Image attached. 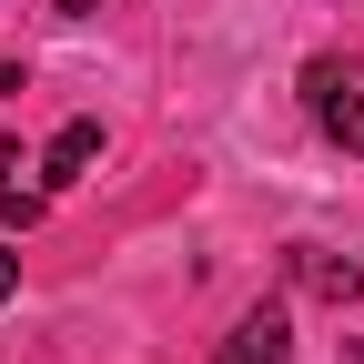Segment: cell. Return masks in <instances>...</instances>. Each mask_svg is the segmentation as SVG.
I'll return each mask as SVG.
<instances>
[{"label": "cell", "mask_w": 364, "mask_h": 364, "mask_svg": "<svg viewBox=\"0 0 364 364\" xmlns=\"http://www.w3.org/2000/svg\"><path fill=\"white\" fill-rule=\"evenodd\" d=\"M294 284H304V294H324V304H354V294H364V273H354L344 253H314V243H294Z\"/></svg>", "instance_id": "277c9868"}, {"label": "cell", "mask_w": 364, "mask_h": 364, "mask_svg": "<svg viewBox=\"0 0 364 364\" xmlns=\"http://www.w3.org/2000/svg\"><path fill=\"white\" fill-rule=\"evenodd\" d=\"M0 91H21V71H0Z\"/></svg>", "instance_id": "52a82bcc"}, {"label": "cell", "mask_w": 364, "mask_h": 364, "mask_svg": "<svg viewBox=\"0 0 364 364\" xmlns=\"http://www.w3.org/2000/svg\"><path fill=\"white\" fill-rule=\"evenodd\" d=\"M11 294H21V253L0 243V304H11Z\"/></svg>", "instance_id": "8992f818"}, {"label": "cell", "mask_w": 364, "mask_h": 364, "mask_svg": "<svg viewBox=\"0 0 364 364\" xmlns=\"http://www.w3.org/2000/svg\"><path fill=\"white\" fill-rule=\"evenodd\" d=\"M213 364H294V314L284 304H253L233 334H223V354Z\"/></svg>", "instance_id": "7a4b0ae2"}, {"label": "cell", "mask_w": 364, "mask_h": 364, "mask_svg": "<svg viewBox=\"0 0 364 364\" xmlns=\"http://www.w3.org/2000/svg\"><path fill=\"white\" fill-rule=\"evenodd\" d=\"M304 112H314V132H324V142L364 152V61H344V51L304 61Z\"/></svg>", "instance_id": "6da1fadb"}, {"label": "cell", "mask_w": 364, "mask_h": 364, "mask_svg": "<svg viewBox=\"0 0 364 364\" xmlns=\"http://www.w3.org/2000/svg\"><path fill=\"white\" fill-rule=\"evenodd\" d=\"M11 223L21 233L41 223V182H21V152H0V233H11Z\"/></svg>", "instance_id": "5b68a950"}, {"label": "cell", "mask_w": 364, "mask_h": 364, "mask_svg": "<svg viewBox=\"0 0 364 364\" xmlns=\"http://www.w3.org/2000/svg\"><path fill=\"white\" fill-rule=\"evenodd\" d=\"M91 162H102V122H61V132H51V152H41V193L81 182Z\"/></svg>", "instance_id": "3957f363"}]
</instances>
